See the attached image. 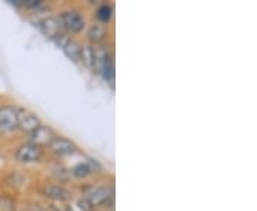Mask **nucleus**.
<instances>
[{
  "mask_svg": "<svg viewBox=\"0 0 257 211\" xmlns=\"http://www.w3.org/2000/svg\"><path fill=\"white\" fill-rule=\"evenodd\" d=\"M62 30H64L69 35H77L84 29V18L77 12V10H64L57 18Z\"/></svg>",
  "mask_w": 257,
  "mask_h": 211,
  "instance_id": "obj_1",
  "label": "nucleus"
},
{
  "mask_svg": "<svg viewBox=\"0 0 257 211\" xmlns=\"http://www.w3.org/2000/svg\"><path fill=\"white\" fill-rule=\"evenodd\" d=\"M43 157V150L42 147L33 146L30 143H25L22 146L18 147V150L15 151V158L20 161V163H25V164H29V163H37L40 161Z\"/></svg>",
  "mask_w": 257,
  "mask_h": 211,
  "instance_id": "obj_2",
  "label": "nucleus"
},
{
  "mask_svg": "<svg viewBox=\"0 0 257 211\" xmlns=\"http://www.w3.org/2000/svg\"><path fill=\"white\" fill-rule=\"evenodd\" d=\"M16 117H18V129L26 134H30L33 130H36L40 126L39 117L28 109H16Z\"/></svg>",
  "mask_w": 257,
  "mask_h": 211,
  "instance_id": "obj_3",
  "label": "nucleus"
},
{
  "mask_svg": "<svg viewBox=\"0 0 257 211\" xmlns=\"http://www.w3.org/2000/svg\"><path fill=\"white\" fill-rule=\"evenodd\" d=\"M84 198L92 204L93 208L99 205H109L113 202V191L106 187H93L86 191Z\"/></svg>",
  "mask_w": 257,
  "mask_h": 211,
  "instance_id": "obj_4",
  "label": "nucleus"
},
{
  "mask_svg": "<svg viewBox=\"0 0 257 211\" xmlns=\"http://www.w3.org/2000/svg\"><path fill=\"white\" fill-rule=\"evenodd\" d=\"M18 130L16 109L10 106L0 107V134H10Z\"/></svg>",
  "mask_w": 257,
  "mask_h": 211,
  "instance_id": "obj_5",
  "label": "nucleus"
},
{
  "mask_svg": "<svg viewBox=\"0 0 257 211\" xmlns=\"http://www.w3.org/2000/svg\"><path fill=\"white\" fill-rule=\"evenodd\" d=\"M49 150L59 157H67V156H73L74 153L77 151V146L74 144L73 141H70L69 138L66 137H59L56 136L49 144Z\"/></svg>",
  "mask_w": 257,
  "mask_h": 211,
  "instance_id": "obj_6",
  "label": "nucleus"
},
{
  "mask_svg": "<svg viewBox=\"0 0 257 211\" xmlns=\"http://www.w3.org/2000/svg\"><path fill=\"white\" fill-rule=\"evenodd\" d=\"M28 143L33 144V146L42 147L47 146L53 138L56 137L55 130L52 129L50 126H43L40 124L36 130H33L30 134H28Z\"/></svg>",
  "mask_w": 257,
  "mask_h": 211,
  "instance_id": "obj_7",
  "label": "nucleus"
},
{
  "mask_svg": "<svg viewBox=\"0 0 257 211\" xmlns=\"http://www.w3.org/2000/svg\"><path fill=\"white\" fill-rule=\"evenodd\" d=\"M37 28L40 29V32H42L45 36L49 37V39H52V40H53L55 37L59 36L60 33H63V32H62V26H60L57 18H52V16L40 19V20L37 22Z\"/></svg>",
  "mask_w": 257,
  "mask_h": 211,
  "instance_id": "obj_8",
  "label": "nucleus"
},
{
  "mask_svg": "<svg viewBox=\"0 0 257 211\" xmlns=\"http://www.w3.org/2000/svg\"><path fill=\"white\" fill-rule=\"evenodd\" d=\"M43 194L53 201H67L72 197L70 191L62 184H47L43 188Z\"/></svg>",
  "mask_w": 257,
  "mask_h": 211,
  "instance_id": "obj_9",
  "label": "nucleus"
},
{
  "mask_svg": "<svg viewBox=\"0 0 257 211\" xmlns=\"http://www.w3.org/2000/svg\"><path fill=\"white\" fill-rule=\"evenodd\" d=\"M106 29L103 25H93L87 30V39L93 46H99L106 39Z\"/></svg>",
  "mask_w": 257,
  "mask_h": 211,
  "instance_id": "obj_10",
  "label": "nucleus"
},
{
  "mask_svg": "<svg viewBox=\"0 0 257 211\" xmlns=\"http://www.w3.org/2000/svg\"><path fill=\"white\" fill-rule=\"evenodd\" d=\"M82 49L83 46H80L76 40L73 39H70L67 43H66V46L63 47V52L64 55L67 56L70 60H73V62H80V57H82Z\"/></svg>",
  "mask_w": 257,
  "mask_h": 211,
  "instance_id": "obj_11",
  "label": "nucleus"
},
{
  "mask_svg": "<svg viewBox=\"0 0 257 211\" xmlns=\"http://www.w3.org/2000/svg\"><path fill=\"white\" fill-rule=\"evenodd\" d=\"M96 16H97V20H99L100 23H109L111 16H113V8H111L110 5L104 3V5H101L100 8L97 9Z\"/></svg>",
  "mask_w": 257,
  "mask_h": 211,
  "instance_id": "obj_12",
  "label": "nucleus"
},
{
  "mask_svg": "<svg viewBox=\"0 0 257 211\" xmlns=\"http://www.w3.org/2000/svg\"><path fill=\"white\" fill-rule=\"evenodd\" d=\"M90 174H92V171H90L87 163H79V164L74 165L73 170H72V175L76 178H86Z\"/></svg>",
  "mask_w": 257,
  "mask_h": 211,
  "instance_id": "obj_13",
  "label": "nucleus"
},
{
  "mask_svg": "<svg viewBox=\"0 0 257 211\" xmlns=\"http://www.w3.org/2000/svg\"><path fill=\"white\" fill-rule=\"evenodd\" d=\"M77 205H79V208H80L82 211H93V210H94L92 204L87 201L86 198H82V200H79V201H77Z\"/></svg>",
  "mask_w": 257,
  "mask_h": 211,
  "instance_id": "obj_14",
  "label": "nucleus"
},
{
  "mask_svg": "<svg viewBox=\"0 0 257 211\" xmlns=\"http://www.w3.org/2000/svg\"><path fill=\"white\" fill-rule=\"evenodd\" d=\"M87 165H89V168H90V171H92V173H96V171H99V170L101 168L100 163H99L97 160H94V158H89Z\"/></svg>",
  "mask_w": 257,
  "mask_h": 211,
  "instance_id": "obj_15",
  "label": "nucleus"
},
{
  "mask_svg": "<svg viewBox=\"0 0 257 211\" xmlns=\"http://www.w3.org/2000/svg\"><path fill=\"white\" fill-rule=\"evenodd\" d=\"M66 211H70V210H66Z\"/></svg>",
  "mask_w": 257,
  "mask_h": 211,
  "instance_id": "obj_16",
  "label": "nucleus"
}]
</instances>
